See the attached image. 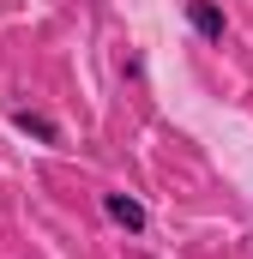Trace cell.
Returning <instances> with one entry per match:
<instances>
[{"label": "cell", "instance_id": "obj_1", "mask_svg": "<svg viewBox=\"0 0 253 259\" xmlns=\"http://www.w3.org/2000/svg\"><path fill=\"white\" fill-rule=\"evenodd\" d=\"M103 211H109V223H121L126 235H145V229H151V211L133 193H103Z\"/></svg>", "mask_w": 253, "mask_h": 259}, {"label": "cell", "instance_id": "obj_2", "mask_svg": "<svg viewBox=\"0 0 253 259\" xmlns=\"http://www.w3.org/2000/svg\"><path fill=\"white\" fill-rule=\"evenodd\" d=\"M187 24L205 36V42H223V36H229V18H223L217 0H187Z\"/></svg>", "mask_w": 253, "mask_h": 259}, {"label": "cell", "instance_id": "obj_3", "mask_svg": "<svg viewBox=\"0 0 253 259\" xmlns=\"http://www.w3.org/2000/svg\"><path fill=\"white\" fill-rule=\"evenodd\" d=\"M12 127H18V133H30L36 145H61V127H55L49 115H36V109H12Z\"/></svg>", "mask_w": 253, "mask_h": 259}]
</instances>
